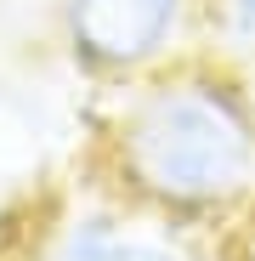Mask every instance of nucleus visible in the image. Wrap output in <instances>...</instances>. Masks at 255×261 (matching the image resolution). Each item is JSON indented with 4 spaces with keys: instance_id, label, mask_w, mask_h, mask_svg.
Here are the masks:
<instances>
[{
    "instance_id": "1",
    "label": "nucleus",
    "mask_w": 255,
    "mask_h": 261,
    "mask_svg": "<svg viewBox=\"0 0 255 261\" xmlns=\"http://www.w3.org/2000/svg\"><path fill=\"white\" fill-rule=\"evenodd\" d=\"M97 159L108 199L164 222H216L255 199V97L221 57H170L125 85Z\"/></svg>"
},
{
    "instance_id": "2",
    "label": "nucleus",
    "mask_w": 255,
    "mask_h": 261,
    "mask_svg": "<svg viewBox=\"0 0 255 261\" xmlns=\"http://www.w3.org/2000/svg\"><path fill=\"white\" fill-rule=\"evenodd\" d=\"M204 12V0H63V46L68 57L97 74L131 85L170 57H182L187 23Z\"/></svg>"
},
{
    "instance_id": "3",
    "label": "nucleus",
    "mask_w": 255,
    "mask_h": 261,
    "mask_svg": "<svg viewBox=\"0 0 255 261\" xmlns=\"http://www.w3.org/2000/svg\"><path fill=\"white\" fill-rule=\"evenodd\" d=\"M170 227L176 222H164V216L108 199V204H91L57 222L40 239L34 261H193V250Z\"/></svg>"
},
{
    "instance_id": "4",
    "label": "nucleus",
    "mask_w": 255,
    "mask_h": 261,
    "mask_svg": "<svg viewBox=\"0 0 255 261\" xmlns=\"http://www.w3.org/2000/svg\"><path fill=\"white\" fill-rule=\"evenodd\" d=\"M210 23H216L221 46L238 57V51H255V0H204Z\"/></svg>"
}]
</instances>
